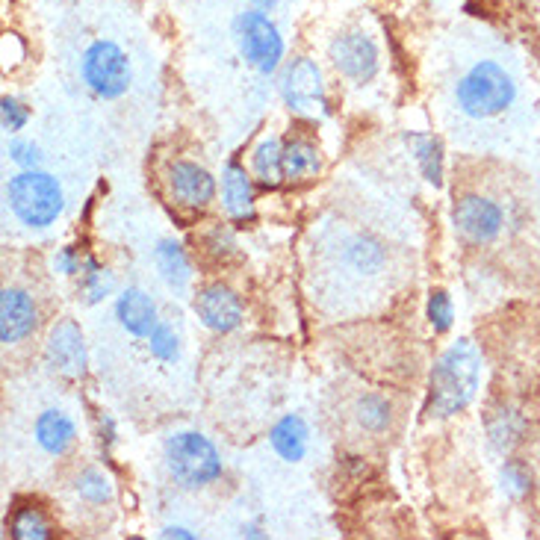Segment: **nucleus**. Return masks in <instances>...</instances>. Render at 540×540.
Masks as SVG:
<instances>
[{
    "label": "nucleus",
    "mask_w": 540,
    "mask_h": 540,
    "mask_svg": "<svg viewBox=\"0 0 540 540\" xmlns=\"http://www.w3.org/2000/svg\"><path fill=\"white\" fill-rule=\"evenodd\" d=\"M481 378V352L473 340L452 343L431 369L428 384V417L446 420L461 414L479 390Z\"/></svg>",
    "instance_id": "obj_1"
},
{
    "label": "nucleus",
    "mask_w": 540,
    "mask_h": 540,
    "mask_svg": "<svg viewBox=\"0 0 540 540\" xmlns=\"http://www.w3.org/2000/svg\"><path fill=\"white\" fill-rule=\"evenodd\" d=\"M517 98L514 77L493 60L476 62L458 83H455V104L470 119H493L505 113Z\"/></svg>",
    "instance_id": "obj_2"
},
{
    "label": "nucleus",
    "mask_w": 540,
    "mask_h": 540,
    "mask_svg": "<svg viewBox=\"0 0 540 540\" xmlns=\"http://www.w3.org/2000/svg\"><path fill=\"white\" fill-rule=\"evenodd\" d=\"M6 201L15 219L27 228H48L65 207L60 180L42 169H21L6 183Z\"/></svg>",
    "instance_id": "obj_3"
},
{
    "label": "nucleus",
    "mask_w": 540,
    "mask_h": 540,
    "mask_svg": "<svg viewBox=\"0 0 540 540\" xmlns=\"http://www.w3.org/2000/svg\"><path fill=\"white\" fill-rule=\"evenodd\" d=\"M166 470L180 487L198 490L222 476V455L219 449L198 431H178L166 440L163 449Z\"/></svg>",
    "instance_id": "obj_4"
},
{
    "label": "nucleus",
    "mask_w": 540,
    "mask_h": 540,
    "mask_svg": "<svg viewBox=\"0 0 540 540\" xmlns=\"http://www.w3.org/2000/svg\"><path fill=\"white\" fill-rule=\"evenodd\" d=\"M234 39L242 60L263 77H272L284 60V36L263 9H245L234 18Z\"/></svg>",
    "instance_id": "obj_5"
},
{
    "label": "nucleus",
    "mask_w": 540,
    "mask_h": 540,
    "mask_svg": "<svg viewBox=\"0 0 540 540\" xmlns=\"http://www.w3.org/2000/svg\"><path fill=\"white\" fill-rule=\"evenodd\" d=\"M80 77H83V83H86L98 98L116 101V98H121V95L130 89L133 71H130L127 54L121 51L116 42L98 39V42H92V45L83 51Z\"/></svg>",
    "instance_id": "obj_6"
},
{
    "label": "nucleus",
    "mask_w": 540,
    "mask_h": 540,
    "mask_svg": "<svg viewBox=\"0 0 540 540\" xmlns=\"http://www.w3.org/2000/svg\"><path fill=\"white\" fill-rule=\"evenodd\" d=\"M281 98L296 116H304V119H325L331 113L322 71L307 57H296L287 65L281 77Z\"/></svg>",
    "instance_id": "obj_7"
},
{
    "label": "nucleus",
    "mask_w": 540,
    "mask_h": 540,
    "mask_svg": "<svg viewBox=\"0 0 540 540\" xmlns=\"http://www.w3.org/2000/svg\"><path fill=\"white\" fill-rule=\"evenodd\" d=\"M328 54H331L334 68L349 83H358V86L369 83L378 74V65H381V54H378L375 39L366 36L363 30H346V33L334 36Z\"/></svg>",
    "instance_id": "obj_8"
},
{
    "label": "nucleus",
    "mask_w": 540,
    "mask_h": 540,
    "mask_svg": "<svg viewBox=\"0 0 540 540\" xmlns=\"http://www.w3.org/2000/svg\"><path fill=\"white\" fill-rule=\"evenodd\" d=\"M452 222L455 231L473 245H484L499 237L502 225H505V213L496 201L484 198V195H464L458 198L455 210H452Z\"/></svg>",
    "instance_id": "obj_9"
},
{
    "label": "nucleus",
    "mask_w": 540,
    "mask_h": 540,
    "mask_svg": "<svg viewBox=\"0 0 540 540\" xmlns=\"http://www.w3.org/2000/svg\"><path fill=\"white\" fill-rule=\"evenodd\" d=\"M166 186L172 201L186 210H204L216 198V178L192 160H175L166 172Z\"/></svg>",
    "instance_id": "obj_10"
},
{
    "label": "nucleus",
    "mask_w": 540,
    "mask_h": 540,
    "mask_svg": "<svg viewBox=\"0 0 540 540\" xmlns=\"http://www.w3.org/2000/svg\"><path fill=\"white\" fill-rule=\"evenodd\" d=\"M45 363L62 375L68 381H77L86 375V343H83V334L80 328L71 322V319H62L54 325L51 337H48V346H45Z\"/></svg>",
    "instance_id": "obj_11"
},
{
    "label": "nucleus",
    "mask_w": 540,
    "mask_h": 540,
    "mask_svg": "<svg viewBox=\"0 0 540 540\" xmlns=\"http://www.w3.org/2000/svg\"><path fill=\"white\" fill-rule=\"evenodd\" d=\"M195 313L204 328L216 334H231L242 325L240 296L225 284H210L195 296Z\"/></svg>",
    "instance_id": "obj_12"
},
{
    "label": "nucleus",
    "mask_w": 540,
    "mask_h": 540,
    "mask_svg": "<svg viewBox=\"0 0 540 540\" xmlns=\"http://www.w3.org/2000/svg\"><path fill=\"white\" fill-rule=\"evenodd\" d=\"M39 325V307L30 293L18 287H6L0 293V340L6 346H15L27 340Z\"/></svg>",
    "instance_id": "obj_13"
},
{
    "label": "nucleus",
    "mask_w": 540,
    "mask_h": 540,
    "mask_svg": "<svg viewBox=\"0 0 540 540\" xmlns=\"http://www.w3.org/2000/svg\"><path fill=\"white\" fill-rule=\"evenodd\" d=\"M116 316H119L121 328L130 334V337H139V340H148V334L157 328L160 316H157V304L154 299L139 290V287H127L121 290L119 299H116Z\"/></svg>",
    "instance_id": "obj_14"
},
{
    "label": "nucleus",
    "mask_w": 540,
    "mask_h": 540,
    "mask_svg": "<svg viewBox=\"0 0 540 540\" xmlns=\"http://www.w3.org/2000/svg\"><path fill=\"white\" fill-rule=\"evenodd\" d=\"M33 434H36V443L42 452H48L51 458H62L71 446H74V437H77V425L74 420L65 414V411H42L39 420L33 425Z\"/></svg>",
    "instance_id": "obj_15"
},
{
    "label": "nucleus",
    "mask_w": 540,
    "mask_h": 540,
    "mask_svg": "<svg viewBox=\"0 0 540 540\" xmlns=\"http://www.w3.org/2000/svg\"><path fill=\"white\" fill-rule=\"evenodd\" d=\"M222 204L225 213L237 222L254 219V186L240 163H228L222 172Z\"/></svg>",
    "instance_id": "obj_16"
},
{
    "label": "nucleus",
    "mask_w": 540,
    "mask_h": 540,
    "mask_svg": "<svg viewBox=\"0 0 540 540\" xmlns=\"http://www.w3.org/2000/svg\"><path fill=\"white\" fill-rule=\"evenodd\" d=\"M307 437H310V431H307V425H304L299 414L281 417V420L272 425V431H269L272 449L284 461H290V464H296V461H301L307 455Z\"/></svg>",
    "instance_id": "obj_17"
},
{
    "label": "nucleus",
    "mask_w": 540,
    "mask_h": 540,
    "mask_svg": "<svg viewBox=\"0 0 540 540\" xmlns=\"http://www.w3.org/2000/svg\"><path fill=\"white\" fill-rule=\"evenodd\" d=\"M319 169H322V154L310 139L293 136V139L284 142V178L290 183L316 178Z\"/></svg>",
    "instance_id": "obj_18"
},
{
    "label": "nucleus",
    "mask_w": 540,
    "mask_h": 540,
    "mask_svg": "<svg viewBox=\"0 0 540 540\" xmlns=\"http://www.w3.org/2000/svg\"><path fill=\"white\" fill-rule=\"evenodd\" d=\"M251 172L263 186L275 189L278 183H284V142L275 136H266L257 142L254 154H251Z\"/></svg>",
    "instance_id": "obj_19"
},
{
    "label": "nucleus",
    "mask_w": 540,
    "mask_h": 540,
    "mask_svg": "<svg viewBox=\"0 0 540 540\" xmlns=\"http://www.w3.org/2000/svg\"><path fill=\"white\" fill-rule=\"evenodd\" d=\"M405 142L420 166L422 178L431 186H443V142L428 133H405Z\"/></svg>",
    "instance_id": "obj_20"
},
{
    "label": "nucleus",
    "mask_w": 540,
    "mask_h": 540,
    "mask_svg": "<svg viewBox=\"0 0 540 540\" xmlns=\"http://www.w3.org/2000/svg\"><path fill=\"white\" fill-rule=\"evenodd\" d=\"M154 263L160 269V278L172 287V290H183L192 281V266L189 257L183 251V245L175 240L157 242L154 248Z\"/></svg>",
    "instance_id": "obj_21"
},
{
    "label": "nucleus",
    "mask_w": 540,
    "mask_h": 540,
    "mask_svg": "<svg viewBox=\"0 0 540 540\" xmlns=\"http://www.w3.org/2000/svg\"><path fill=\"white\" fill-rule=\"evenodd\" d=\"M346 263L355 269V272H363V275H375V272H381V266H384V260H387V254H384V245L378 240H372V237H366V234H358V237H352V240L346 242Z\"/></svg>",
    "instance_id": "obj_22"
},
{
    "label": "nucleus",
    "mask_w": 540,
    "mask_h": 540,
    "mask_svg": "<svg viewBox=\"0 0 540 540\" xmlns=\"http://www.w3.org/2000/svg\"><path fill=\"white\" fill-rule=\"evenodd\" d=\"M77 278H80V293H83L86 304H101L104 299H110L113 290H116L113 272L107 266H101L95 257H86L83 272Z\"/></svg>",
    "instance_id": "obj_23"
},
{
    "label": "nucleus",
    "mask_w": 540,
    "mask_h": 540,
    "mask_svg": "<svg viewBox=\"0 0 540 540\" xmlns=\"http://www.w3.org/2000/svg\"><path fill=\"white\" fill-rule=\"evenodd\" d=\"M355 417H358L360 428H366L369 434H381V431H387V425L393 420V408L384 396L366 393L355 405Z\"/></svg>",
    "instance_id": "obj_24"
},
{
    "label": "nucleus",
    "mask_w": 540,
    "mask_h": 540,
    "mask_svg": "<svg viewBox=\"0 0 540 540\" xmlns=\"http://www.w3.org/2000/svg\"><path fill=\"white\" fill-rule=\"evenodd\" d=\"M12 538L15 540H48L51 538V523L36 505H24L12 517Z\"/></svg>",
    "instance_id": "obj_25"
},
{
    "label": "nucleus",
    "mask_w": 540,
    "mask_h": 540,
    "mask_svg": "<svg viewBox=\"0 0 540 540\" xmlns=\"http://www.w3.org/2000/svg\"><path fill=\"white\" fill-rule=\"evenodd\" d=\"M201 245H204V251H207L213 260H219V263H228V260H234V257L240 254V242L234 237V231H231L228 225H222V222H216V225H210V228L204 231Z\"/></svg>",
    "instance_id": "obj_26"
},
{
    "label": "nucleus",
    "mask_w": 540,
    "mask_h": 540,
    "mask_svg": "<svg viewBox=\"0 0 540 540\" xmlns=\"http://www.w3.org/2000/svg\"><path fill=\"white\" fill-rule=\"evenodd\" d=\"M74 490H77L80 499H86L92 505H104V502L113 499V484L101 470H83L74 481Z\"/></svg>",
    "instance_id": "obj_27"
},
{
    "label": "nucleus",
    "mask_w": 540,
    "mask_h": 540,
    "mask_svg": "<svg viewBox=\"0 0 540 540\" xmlns=\"http://www.w3.org/2000/svg\"><path fill=\"white\" fill-rule=\"evenodd\" d=\"M148 352L163 363H175L180 358V337L169 322H157V328L148 334Z\"/></svg>",
    "instance_id": "obj_28"
},
{
    "label": "nucleus",
    "mask_w": 540,
    "mask_h": 540,
    "mask_svg": "<svg viewBox=\"0 0 540 540\" xmlns=\"http://www.w3.org/2000/svg\"><path fill=\"white\" fill-rule=\"evenodd\" d=\"M428 322L437 334H446L455 322V304L446 290H431L428 293Z\"/></svg>",
    "instance_id": "obj_29"
},
{
    "label": "nucleus",
    "mask_w": 540,
    "mask_h": 540,
    "mask_svg": "<svg viewBox=\"0 0 540 540\" xmlns=\"http://www.w3.org/2000/svg\"><path fill=\"white\" fill-rule=\"evenodd\" d=\"M520 431H523V420L511 411H502L496 420H490V440L496 449H508L520 437Z\"/></svg>",
    "instance_id": "obj_30"
},
{
    "label": "nucleus",
    "mask_w": 540,
    "mask_h": 540,
    "mask_svg": "<svg viewBox=\"0 0 540 540\" xmlns=\"http://www.w3.org/2000/svg\"><path fill=\"white\" fill-rule=\"evenodd\" d=\"M6 154H9V160H12L18 169H39V166H42V151H39V145H33V142H27V139H12V142L6 145Z\"/></svg>",
    "instance_id": "obj_31"
},
{
    "label": "nucleus",
    "mask_w": 540,
    "mask_h": 540,
    "mask_svg": "<svg viewBox=\"0 0 540 540\" xmlns=\"http://www.w3.org/2000/svg\"><path fill=\"white\" fill-rule=\"evenodd\" d=\"M0 121H3V130L6 133H18V130H24L27 127V121H30V110L18 101V98H3V104H0Z\"/></svg>",
    "instance_id": "obj_32"
},
{
    "label": "nucleus",
    "mask_w": 540,
    "mask_h": 540,
    "mask_svg": "<svg viewBox=\"0 0 540 540\" xmlns=\"http://www.w3.org/2000/svg\"><path fill=\"white\" fill-rule=\"evenodd\" d=\"M502 481H505V487H508V493H514V496H523V493H529V473H526V467L523 464H517V461H508L505 467H502Z\"/></svg>",
    "instance_id": "obj_33"
},
{
    "label": "nucleus",
    "mask_w": 540,
    "mask_h": 540,
    "mask_svg": "<svg viewBox=\"0 0 540 540\" xmlns=\"http://www.w3.org/2000/svg\"><path fill=\"white\" fill-rule=\"evenodd\" d=\"M83 263H86V257H80L74 245H65V248H60V251H57V257H54L57 272L68 275V278L80 275V272H83Z\"/></svg>",
    "instance_id": "obj_34"
},
{
    "label": "nucleus",
    "mask_w": 540,
    "mask_h": 540,
    "mask_svg": "<svg viewBox=\"0 0 540 540\" xmlns=\"http://www.w3.org/2000/svg\"><path fill=\"white\" fill-rule=\"evenodd\" d=\"M116 440V425H113V420L110 417H101V443H113Z\"/></svg>",
    "instance_id": "obj_35"
},
{
    "label": "nucleus",
    "mask_w": 540,
    "mask_h": 540,
    "mask_svg": "<svg viewBox=\"0 0 540 540\" xmlns=\"http://www.w3.org/2000/svg\"><path fill=\"white\" fill-rule=\"evenodd\" d=\"M160 535H163V538H186V540L195 538V532H189V529H183V526H166Z\"/></svg>",
    "instance_id": "obj_36"
},
{
    "label": "nucleus",
    "mask_w": 540,
    "mask_h": 540,
    "mask_svg": "<svg viewBox=\"0 0 540 540\" xmlns=\"http://www.w3.org/2000/svg\"><path fill=\"white\" fill-rule=\"evenodd\" d=\"M278 3H281V0H251V6H254V9H263V12H272Z\"/></svg>",
    "instance_id": "obj_37"
},
{
    "label": "nucleus",
    "mask_w": 540,
    "mask_h": 540,
    "mask_svg": "<svg viewBox=\"0 0 540 540\" xmlns=\"http://www.w3.org/2000/svg\"><path fill=\"white\" fill-rule=\"evenodd\" d=\"M242 535H248V538H263V532H260L257 526H245V529H242Z\"/></svg>",
    "instance_id": "obj_38"
}]
</instances>
